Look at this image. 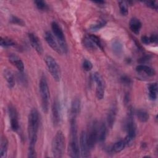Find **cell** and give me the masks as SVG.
I'll return each instance as SVG.
<instances>
[{"mask_svg": "<svg viewBox=\"0 0 158 158\" xmlns=\"http://www.w3.org/2000/svg\"><path fill=\"white\" fill-rule=\"evenodd\" d=\"M8 114L10 119V128L14 131H17L19 128L18 113L15 107L12 104H9L8 106Z\"/></svg>", "mask_w": 158, "mask_h": 158, "instance_id": "cell-11", "label": "cell"}, {"mask_svg": "<svg viewBox=\"0 0 158 158\" xmlns=\"http://www.w3.org/2000/svg\"><path fill=\"white\" fill-rule=\"evenodd\" d=\"M150 38V40L151 43H155L157 44V40H158V37L157 34H152L151 36H149Z\"/></svg>", "mask_w": 158, "mask_h": 158, "instance_id": "cell-40", "label": "cell"}, {"mask_svg": "<svg viewBox=\"0 0 158 158\" xmlns=\"http://www.w3.org/2000/svg\"><path fill=\"white\" fill-rule=\"evenodd\" d=\"M136 70L138 72H144L147 75L151 77L156 75V71L154 69L144 64H140L137 65L136 67Z\"/></svg>", "mask_w": 158, "mask_h": 158, "instance_id": "cell-21", "label": "cell"}, {"mask_svg": "<svg viewBox=\"0 0 158 158\" xmlns=\"http://www.w3.org/2000/svg\"><path fill=\"white\" fill-rule=\"evenodd\" d=\"M107 135V127L103 122L98 123V141L102 143L105 141Z\"/></svg>", "mask_w": 158, "mask_h": 158, "instance_id": "cell-19", "label": "cell"}, {"mask_svg": "<svg viewBox=\"0 0 158 158\" xmlns=\"http://www.w3.org/2000/svg\"><path fill=\"white\" fill-rule=\"evenodd\" d=\"M149 97L151 100L155 101L157 97V83H150L148 86Z\"/></svg>", "mask_w": 158, "mask_h": 158, "instance_id": "cell-23", "label": "cell"}, {"mask_svg": "<svg viewBox=\"0 0 158 158\" xmlns=\"http://www.w3.org/2000/svg\"><path fill=\"white\" fill-rule=\"evenodd\" d=\"M89 37V38L93 41V42L96 44V46L100 48L101 49H103V47H102V43L99 39V37H98L96 35H90L88 36Z\"/></svg>", "mask_w": 158, "mask_h": 158, "instance_id": "cell-32", "label": "cell"}, {"mask_svg": "<svg viewBox=\"0 0 158 158\" xmlns=\"http://www.w3.org/2000/svg\"><path fill=\"white\" fill-rule=\"evenodd\" d=\"M120 80H121V82L126 85V86H129L131 84V80L130 77H128V76L127 75H123L122 76V77L120 78Z\"/></svg>", "mask_w": 158, "mask_h": 158, "instance_id": "cell-35", "label": "cell"}, {"mask_svg": "<svg viewBox=\"0 0 158 158\" xmlns=\"http://www.w3.org/2000/svg\"><path fill=\"white\" fill-rule=\"evenodd\" d=\"M125 146H126V143H125V141H124V139L120 140V141L116 142L113 145L112 150L115 152H120L122 150H123V149L125 148Z\"/></svg>", "mask_w": 158, "mask_h": 158, "instance_id": "cell-27", "label": "cell"}, {"mask_svg": "<svg viewBox=\"0 0 158 158\" xmlns=\"http://www.w3.org/2000/svg\"><path fill=\"white\" fill-rule=\"evenodd\" d=\"M10 22L14 24H16L18 25H22L23 26L25 25L24 22L20 18L14 16V15H12L10 18Z\"/></svg>", "mask_w": 158, "mask_h": 158, "instance_id": "cell-33", "label": "cell"}, {"mask_svg": "<svg viewBox=\"0 0 158 158\" xmlns=\"http://www.w3.org/2000/svg\"><path fill=\"white\" fill-rule=\"evenodd\" d=\"M112 49L117 54H120L123 50V45L119 41H115L112 44Z\"/></svg>", "mask_w": 158, "mask_h": 158, "instance_id": "cell-30", "label": "cell"}, {"mask_svg": "<svg viewBox=\"0 0 158 158\" xmlns=\"http://www.w3.org/2000/svg\"><path fill=\"white\" fill-rule=\"evenodd\" d=\"M39 89L41 96V102L42 110L44 113L47 114L49 110L50 92L46 78L44 75H42L39 82Z\"/></svg>", "mask_w": 158, "mask_h": 158, "instance_id": "cell-3", "label": "cell"}, {"mask_svg": "<svg viewBox=\"0 0 158 158\" xmlns=\"http://www.w3.org/2000/svg\"><path fill=\"white\" fill-rule=\"evenodd\" d=\"M9 62L15 66V67L18 69L19 72L23 73L25 67H24V64L23 61L15 54H10L9 55Z\"/></svg>", "mask_w": 158, "mask_h": 158, "instance_id": "cell-16", "label": "cell"}, {"mask_svg": "<svg viewBox=\"0 0 158 158\" xmlns=\"http://www.w3.org/2000/svg\"><path fill=\"white\" fill-rule=\"evenodd\" d=\"M144 3L149 7L154 9L157 10V4L156 1H144Z\"/></svg>", "mask_w": 158, "mask_h": 158, "instance_id": "cell-37", "label": "cell"}, {"mask_svg": "<svg viewBox=\"0 0 158 158\" xmlns=\"http://www.w3.org/2000/svg\"><path fill=\"white\" fill-rule=\"evenodd\" d=\"M28 37L33 48L40 55L42 54L43 52V49L42 44L39 39V38L33 33H29L28 34Z\"/></svg>", "mask_w": 158, "mask_h": 158, "instance_id": "cell-15", "label": "cell"}, {"mask_svg": "<svg viewBox=\"0 0 158 158\" xmlns=\"http://www.w3.org/2000/svg\"><path fill=\"white\" fill-rule=\"evenodd\" d=\"M34 3H35L36 7H37V9L40 10L46 11V10H48V9H49L48 5L44 1H41V0L35 1Z\"/></svg>", "mask_w": 158, "mask_h": 158, "instance_id": "cell-28", "label": "cell"}, {"mask_svg": "<svg viewBox=\"0 0 158 158\" xmlns=\"http://www.w3.org/2000/svg\"><path fill=\"white\" fill-rule=\"evenodd\" d=\"M52 122L54 126L57 127L60 122L61 115H60V106L59 100L56 98L54 100L52 104L51 109Z\"/></svg>", "mask_w": 158, "mask_h": 158, "instance_id": "cell-12", "label": "cell"}, {"mask_svg": "<svg viewBox=\"0 0 158 158\" xmlns=\"http://www.w3.org/2000/svg\"><path fill=\"white\" fill-rule=\"evenodd\" d=\"M118 7L120 9V12L122 15L126 16L128 15V6L127 4V2L125 1H118Z\"/></svg>", "mask_w": 158, "mask_h": 158, "instance_id": "cell-29", "label": "cell"}, {"mask_svg": "<svg viewBox=\"0 0 158 158\" xmlns=\"http://www.w3.org/2000/svg\"><path fill=\"white\" fill-rule=\"evenodd\" d=\"M141 41L143 44H151V40H150V38L149 36H146V35H144V36H141Z\"/></svg>", "mask_w": 158, "mask_h": 158, "instance_id": "cell-38", "label": "cell"}, {"mask_svg": "<svg viewBox=\"0 0 158 158\" xmlns=\"http://www.w3.org/2000/svg\"><path fill=\"white\" fill-rule=\"evenodd\" d=\"M106 21L104 20H101L99 22H97L96 24L93 25L92 26L90 27L89 30L91 31H97L101 28H102V27H104L106 25Z\"/></svg>", "mask_w": 158, "mask_h": 158, "instance_id": "cell-31", "label": "cell"}, {"mask_svg": "<svg viewBox=\"0 0 158 158\" xmlns=\"http://www.w3.org/2000/svg\"><path fill=\"white\" fill-rule=\"evenodd\" d=\"M39 125L40 115L38 111L36 108H33L30 110L28 118V135L30 147H35Z\"/></svg>", "mask_w": 158, "mask_h": 158, "instance_id": "cell-1", "label": "cell"}, {"mask_svg": "<svg viewBox=\"0 0 158 158\" xmlns=\"http://www.w3.org/2000/svg\"><path fill=\"white\" fill-rule=\"evenodd\" d=\"M116 115H117V108L115 106H113L109 109L107 115V125H108V127L110 128H112L114 125L115 118H116Z\"/></svg>", "mask_w": 158, "mask_h": 158, "instance_id": "cell-18", "label": "cell"}, {"mask_svg": "<svg viewBox=\"0 0 158 158\" xmlns=\"http://www.w3.org/2000/svg\"><path fill=\"white\" fill-rule=\"evenodd\" d=\"M28 157L35 158L36 157V152L35 150V147H30L28 148Z\"/></svg>", "mask_w": 158, "mask_h": 158, "instance_id": "cell-36", "label": "cell"}, {"mask_svg": "<svg viewBox=\"0 0 158 158\" xmlns=\"http://www.w3.org/2000/svg\"><path fill=\"white\" fill-rule=\"evenodd\" d=\"M131 114V112H130L125 123V130L127 134L124 141H125L126 145L128 146H130L133 143L136 136V127Z\"/></svg>", "mask_w": 158, "mask_h": 158, "instance_id": "cell-7", "label": "cell"}, {"mask_svg": "<svg viewBox=\"0 0 158 158\" xmlns=\"http://www.w3.org/2000/svg\"><path fill=\"white\" fill-rule=\"evenodd\" d=\"M44 39L48 44L57 53L62 54L63 52L59 46L58 42L57 41L55 37L50 31H46L44 33Z\"/></svg>", "mask_w": 158, "mask_h": 158, "instance_id": "cell-13", "label": "cell"}, {"mask_svg": "<svg viewBox=\"0 0 158 158\" xmlns=\"http://www.w3.org/2000/svg\"><path fill=\"white\" fill-rule=\"evenodd\" d=\"M80 109H81V101L80 98H74L72 99L71 102V106H70V113H69L70 120L71 119L76 120L78 115L80 114Z\"/></svg>", "mask_w": 158, "mask_h": 158, "instance_id": "cell-14", "label": "cell"}, {"mask_svg": "<svg viewBox=\"0 0 158 158\" xmlns=\"http://www.w3.org/2000/svg\"><path fill=\"white\" fill-rule=\"evenodd\" d=\"M93 80L96 83V96L98 99L101 100L104 97L105 94V81L102 75L95 72L93 75Z\"/></svg>", "mask_w": 158, "mask_h": 158, "instance_id": "cell-8", "label": "cell"}, {"mask_svg": "<svg viewBox=\"0 0 158 158\" xmlns=\"http://www.w3.org/2000/svg\"><path fill=\"white\" fill-rule=\"evenodd\" d=\"M80 152L82 157H89L90 156V149L88 144L86 133L82 131L80 135Z\"/></svg>", "mask_w": 158, "mask_h": 158, "instance_id": "cell-10", "label": "cell"}, {"mask_svg": "<svg viewBox=\"0 0 158 158\" xmlns=\"http://www.w3.org/2000/svg\"><path fill=\"white\" fill-rule=\"evenodd\" d=\"M83 43L84 46L89 50L94 51V50H96L98 48L96 46V44L93 42V41L89 38V37L88 36H86L83 38Z\"/></svg>", "mask_w": 158, "mask_h": 158, "instance_id": "cell-25", "label": "cell"}, {"mask_svg": "<svg viewBox=\"0 0 158 158\" xmlns=\"http://www.w3.org/2000/svg\"><path fill=\"white\" fill-rule=\"evenodd\" d=\"M51 29L53 34L54 35V37L58 42L62 52L66 54L68 52V46L64 33L61 27L56 22L53 21L51 23Z\"/></svg>", "mask_w": 158, "mask_h": 158, "instance_id": "cell-5", "label": "cell"}, {"mask_svg": "<svg viewBox=\"0 0 158 158\" xmlns=\"http://www.w3.org/2000/svg\"><path fill=\"white\" fill-rule=\"evenodd\" d=\"M68 154L70 157L78 158L80 156L77 126L75 119L70 120V138L68 144Z\"/></svg>", "mask_w": 158, "mask_h": 158, "instance_id": "cell-2", "label": "cell"}, {"mask_svg": "<svg viewBox=\"0 0 158 158\" xmlns=\"http://www.w3.org/2000/svg\"><path fill=\"white\" fill-rule=\"evenodd\" d=\"M44 60L53 79L56 81H59L61 78V70L57 61L49 55H46L44 57Z\"/></svg>", "mask_w": 158, "mask_h": 158, "instance_id": "cell-6", "label": "cell"}, {"mask_svg": "<svg viewBox=\"0 0 158 158\" xmlns=\"http://www.w3.org/2000/svg\"><path fill=\"white\" fill-rule=\"evenodd\" d=\"M65 149V136L60 130L57 131L54 136L52 144L51 151L53 157L60 158L63 156Z\"/></svg>", "mask_w": 158, "mask_h": 158, "instance_id": "cell-4", "label": "cell"}, {"mask_svg": "<svg viewBox=\"0 0 158 158\" xmlns=\"http://www.w3.org/2000/svg\"><path fill=\"white\" fill-rule=\"evenodd\" d=\"M3 75L7 83L9 88H12L15 86V79L12 72L8 69H4L3 71Z\"/></svg>", "mask_w": 158, "mask_h": 158, "instance_id": "cell-20", "label": "cell"}, {"mask_svg": "<svg viewBox=\"0 0 158 158\" xmlns=\"http://www.w3.org/2000/svg\"><path fill=\"white\" fill-rule=\"evenodd\" d=\"M0 44L2 47L7 48L10 46H14L15 45V42L7 37H1L0 38Z\"/></svg>", "mask_w": 158, "mask_h": 158, "instance_id": "cell-26", "label": "cell"}, {"mask_svg": "<svg viewBox=\"0 0 158 158\" xmlns=\"http://www.w3.org/2000/svg\"><path fill=\"white\" fill-rule=\"evenodd\" d=\"M98 122L94 121L91 124L88 133H86L88 144L90 149L94 148L96 143L98 141Z\"/></svg>", "mask_w": 158, "mask_h": 158, "instance_id": "cell-9", "label": "cell"}, {"mask_svg": "<svg viewBox=\"0 0 158 158\" xmlns=\"http://www.w3.org/2000/svg\"><path fill=\"white\" fill-rule=\"evenodd\" d=\"M129 27L133 33L138 35L142 27V23L138 19L133 17L129 22Z\"/></svg>", "mask_w": 158, "mask_h": 158, "instance_id": "cell-17", "label": "cell"}, {"mask_svg": "<svg viewBox=\"0 0 158 158\" xmlns=\"http://www.w3.org/2000/svg\"><path fill=\"white\" fill-rule=\"evenodd\" d=\"M9 142L6 137L2 136L1 140V146H0V154L1 158H5L7 157V150H8Z\"/></svg>", "mask_w": 158, "mask_h": 158, "instance_id": "cell-22", "label": "cell"}, {"mask_svg": "<svg viewBox=\"0 0 158 158\" xmlns=\"http://www.w3.org/2000/svg\"><path fill=\"white\" fill-rule=\"evenodd\" d=\"M94 3H96L99 6H102L103 4H105V2L103 1H93Z\"/></svg>", "mask_w": 158, "mask_h": 158, "instance_id": "cell-41", "label": "cell"}, {"mask_svg": "<svg viewBox=\"0 0 158 158\" xmlns=\"http://www.w3.org/2000/svg\"><path fill=\"white\" fill-rule=\"evenodd\" d=\"M82 65H83V69L85 71H87V72L90 71L93 69V64H92V63L89 60H88L87 59H85V60H83Z\"/></svg>", "mask_w": 158, "mask_h": 158, "instance_id": "cell-34", "label": "cell"}, {"mask_svg": "<svg viewBox=\"0 0 158 158\" xmlns=\"http://www.w3.org/2000/svg\"><path fill=\"white\" fill-rule=\"evenodd\" d=\"M150 59H151V56L149 55H146V56H143L142 57H141L139 59V62L141 63V64H143L145 62H148Z\"/></svg>", "mask_w": 158, "mask_h": 158, "instance_id": "cell-39", "label": "cell"}, {"mask_svg": "<svg viewBox=\"0 0 158 158\" xmlns=\"http://www.w3.org/2000/svg\"><path fill=\"white\" fill-rule=\"evenodd\" d=\"M136 114L138 119L141 122H146L148 120L149 115L148 113L144 109H138L136 112Z\"/></svg>", "mask_w": 158, "mask_h": 158, "instance_id": "cell-24", "label": "cell"}]
</instances>
